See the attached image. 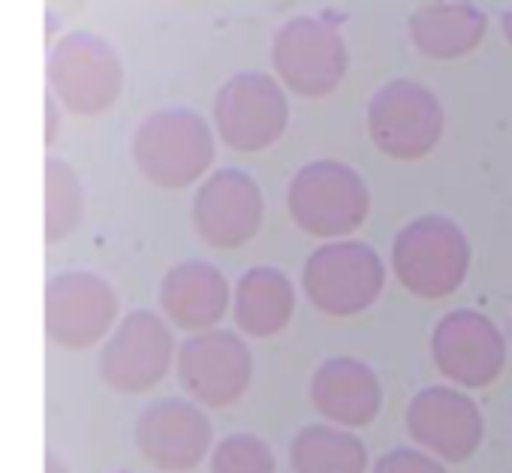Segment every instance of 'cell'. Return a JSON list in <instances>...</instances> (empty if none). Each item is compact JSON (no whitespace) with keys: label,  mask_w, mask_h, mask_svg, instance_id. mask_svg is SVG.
<instances>
[{"label":"cell","mask_w":512,"mask_h":473,"mask_svg":"<svg viewBox=\"0 0 512 473\" xmlns=\"http://www.w3.org/2000/svg\"><path fill=\"white\" fill-rule=\"evenodd\" d=\"M392 272L416 299L452 296L473 263L467 232L446 214H419L392 239Z\"/></svg>","instance_id":"1"},{"label":"cell","mask_w":512,"mask_h":473,"mask_svg":"<svg viewBox=\"0 0 512 473\" xmlns=\"http://www.w3.org/2000/svg\"><path fill=\"white\" fill-rule=\"evenodd\" d=\"M287 205L296 226L308 235L347 239L371 211V190L353 166L341 160H314L293 175Z\"/></svg>","instance_id":"2"},{"label":"cell","mask_w":512,"mask_h":473,"mask_svg":"<svg viewBox=\"0 0 512 473\" xmlns=\"http://www.w3.org/2000/svg\"><path fill=\"white\" fill-rule=\"evenodd\" d=\"M386 287L383 257L356 239H329L302 272L308 302L326 317H356L368 311Z\"/></svg>","instance_id":"3"},{"label":"cell","mask_w":512,"mask_h":473,"mask_svg":"<svg viewBox=\"0 0 512 473\" xmlns=\"http://www.w3.org/2000/svg\"><path fill=\"white\" fill-rule=\"evenodd\" d=\"M443 130L446 112L440 97L416 79H392L368 103V136L392 160L428 157L440 145Z\"/></svg>","instance_id":"4"},{"label":"cell","mask_w":512,"mask_h":473,"mask_svg":"<svg viewBox=\"0 0 512 473\" xmlns=\"http://www.w3.org/2000/svg\"><path fill=\"white\" fill-rule=\"evenodd\" d=\"M139 172L160 187H187L214 160V133L190 109H160L133 136Z\"/></svg>","instance_id":"5"},{"label":"cell","mask_w":512,"mask_h":473,"mask_svg":"<svg viewBox=\"0 0 512 473\" xmlns=\"http://www.w3.org/2000/svg\"><path fill=\"white\" fill-rule=\"evenodd\" d=\"M272 64L278 79L299 97L332 94L350 67L347 40L341 31L317 16L290 19L272 43Z\"/></svg>","instance_id":"6"},{"label":"cell","mask_w":512,"mask_h":473,"mask_svg":"<svg viewBox=\"0 0 512 473\" xmlns=\"http://www.w3.org/2000/svg\"><path fill=\"white\" fill-rule=\"evenodd\" d=\"M217 136L232 151H266L290 124L284 85L266 73H238L214 97Z\"/></svg>","instance_id":"7"},{"label":"cell","mask_w":512,"mask_h":473,"mask_svg":"<svg viewBox=\"0 0 512 473\" xmlns=\"http://www.w3.org/2000/svg\"><path fill=\"white\" fill-rule=\"evenodd\" d=\"M49 85L70 112L100 115L124 91V64L106 40L70 34L49 58Z\"/></svg>","instance_id":"8"},{"label":"cell","mask_w":512,"mask_h":473,"mask_svg":"<svg viewBox=\"0 0 512 473\" xmlns=\"http://www.w3.org/2000/svg\"><path fill=\"white\" fill-rule=\"evenodd\" d=\"M431 359L437 371L461 389L491 386L506 365V341L491 317L455 308L431 332Z\"/></svg>","instance_id":"9"},{"label":"cell","mask_w":512,"mask_h":473,"mask_svg":"<svg viewBox=\"0 0 512 473\" xmlns=\"http://www.w3.org/2000/svg\"><path fill=\"white\" fill-rule=\"evenodd\" d=\"M175 341L169 326L154 311L127 314L100 353L103 380L121 395L154 389L172 365Z\"/></svg>","instance_id":"10"},{"label":"cell","mask_w":512,"mask_h":473,"mask_svg":"<svg viewBox=\"0 0 512 473\" xmlns=\"http://www.w3.org/2000/svg\"><path fill=\"white\" fill-rule=\"evenodd\" d=\"M118 320L115 290L91 272H64L46 284V335L64 350H88Z\"/></svg>","instance_id":"11"},{"label":"cell","mask_w":512,"mask_h":473,"mask_svg":"<svg viewBox=\"0 0 512 473\" xmlns=\"http://www.w3.org/2000/svg\"><path fill=\"white\" fill-rule=\"evenodd\" d=\"M253 377L247 344L226 329H205L187 338L178 350V380L193 401L205 407L235 404Z\"/></svg>","instance_id":"12"},{"label":"cell","mask_w":512,"mask_h":473,"mask_svg":"<svg viewBox=\"0 0 512 473\" xmlns=\"http://www.w3.org/2000/svg\"><path fill=\"white\" fill-rule=\"evenodd\" d=\"M263 190L241 169H217L202 181L193 202V226L217 251L247 245L263 226Z\"/></svg>","instance_id":"13"},{"label":"cell","mask_w":512,"mask_h":473,"mask_svg":"<svg viewBox=\"0 0 512 473\" xmlns=\"http://www.w3.org/2000/svg\"><path fill=\"white\" fill-rule=\"evenodd\" d=\"M410 437L446 464L467 461L485 434L479 404L452 386H428L407 404Z\"/></svg>","instance_id":"14"},{"label":"cell","mask_w":512,"mask_h":473,"mask_svg":"<svg viewBox=\"0 0 512 473\" xmlns=\"http://www.w3.org/2000/svg\"><path fill=\"white\" fill-rule=\"evenodd\" d=\"M133 437L148 464L166 473H181L196 467L208 455L214 428L193 401L163 398L139 413Z\"/></svg>","instance_id":"15"},{"label":"cell","mask_w":512,"mask_h":473,"mask_svg":"<svg viewBox=\"0 0 512 473\" xmlns=\"http://www.w3.org/2000/svg\"><path fill=\"white\" fill-rule=\"evenodd\" d=\"M311 401L320 416L344 428H362L383 407V386L371 365L353 356L326 359L311 377Z\"/></svg>","instance_id":"16"},{"label":"cell","mask_w":512,"mask_h":473,"mask_svg":"<svg viewBox=\"0 0 512 473\" xmlns=\"http://www.w3.org/2000/svg\"><path fill=\"white\" fill-rule=\"evenodd\" d=\"M488 19L473 0H422L407 19L413 49L431 61H458L479 49Z\"/></svg>","instance_id":"17"},{"label":"cell","mask_w":512,"mask_h":473,"mask_svg":"<svg viewBox=\"0 0 512 473\" xmlns=\"http://www.w3.org/2000/svg\"><path fill=\"white\" fill-rule=\"evenodd\" d=\"M160 308L178 329H214L229 308V284L223 272L205 260L181 263L160 284Z\"/></svg>","instance_id":"18"},{"label":"cell","mask_w":512,"mask_h":473,"mask_svg":"<svg viewBox=\"0 0 512 473\" xmlns=\"http://www.w3.org/2000/svg\"><path fill=\"white\" fill-rule=\"evenodd\" d=\"M235 323L250 338H272L284 332L296 314L293 281L272 266H253L235 284Z\"/></svg>","instance_id":"19"},{"label":"cell","mask_w":512,"mask_h":473,"mask_svg":"<svg viewBox=\"0 0 512 473\" xmlns=\"http://www.w3.org/2000/svg\"><path fill=\"white\" fill-rule=\"evenodd\" d=\"M293 473H365V443L338 425H305L290 446Z\"/></svg>","instance_id":"20"},{"label":"cell","mask_w":512,"mask_h":473,"mask_svg":"<svg viewBox=\"0 0 512 473\" xmlns=\"http://www.w3.org/2000/svg\"><path fill=\"white\" fill-rule=\"evenodd\" d=\"M82 217V184L73 166L52 157L46 163V242H61L76 232Z\"/></svg>","instance_id":"21"},{"label":"cell","mask_w":512,"mask_h":473,"mask_svg":"<svg viewBox=\"0 0 512 473\" xmlns=\"http://www.w3.org/2000/svg\"><path fill=\"white\" fill-rule=\"evenodd\" d=\"M272 446L256 434H229L211 452V473H275Z\"/></svg>","instance_id":"22"},{"label":"cell","mask_w":512,"mask_h":473,"mask_svg":"<svg viewBox=\"0 0 512 473\" xmlns=\"http://www.w3.org/2000/svg\"><path fill=\"white\" fill-rule=\"evenodd\" d=\"M374 473H446V467L422 449H392L377 458Z\"/></svg>","instance_id":"23"},{"label":"cell","mask_w":512,"mask_h":473,"mask_svg":"<svg viewBox=\"0 0 512 473\" xmlns=\"http://www.w3.org/2000/svg\"><path fill=\"white\" fill-rule=\"evenodd\" d=\"M46 473H70V467L55 452H46Z\"/></svg>","instance_id":"24"},{"label":"cell","mask_w":512,"mask_h":473,"mask_svg":"<svg viewBox=\"0 0 512 473\" xmlns=\"http://www.w3.org/2000/svg\"><path fill=\"white\" fill-rule=\"evenodd\" d=\"M500 31H503L506 43L512 46V7H509V10H503V16H500Z\"/></svg>","instance_id":"25"}]
</instances>
